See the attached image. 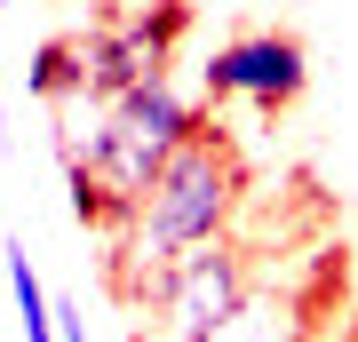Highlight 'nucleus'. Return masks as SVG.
<instances>
[{"instance_id":"nucleus-1","label":"nucleus","mask_w":358,"mask_h":342,"mask_svg":"<svg viewBox=\"0 0 358 342\" xmlns=\"http://www.w3.org/2000/svg\"><path fill=\"white\" fill-rule=\"evenodd\" d=\"M239 207H247V167L239 152H231V136H192L176 159L152 176V191L120 215L112 231V279L120 294H136L159 279V271H176L183 255H199V247H223L231 239V223H239Z\"/></svg>"},{"instance_id":"nucleus-2","label":"nucleus","mask_w":358,"mask_h":342,"mask_svg":"<svg viewBox=\"0 0 358 342\" xmlns=\"http://www.w3.org/2000/svg\"><path fill=\"white\" fill-rule=\"evenodd\" d=\"M192 136H207V96H192L176 72H159V80H143V88H128L103 112V152H96V191H103V207H112V231L120 215L152 191V176L167 159L183 152ZM103 231V239H112Z\"/></svg>"},{"instance_id":"nucleus-3","label":"nucleus","mask_w":358,"mask_h":342,"mask_svg":"<svg viewBox=\"0 0 358 342\" xmlns=\"http://www.w3.org/2000/svg\"><path fill=\"white\" fill-rule=\"evenodd\" d=\"M247 287H255L247 247L223 239V247L183 255L176 271H159V279L136 294V342H207L231 311L247 303Z\"/></svg>"},{"instance_id":"nucleus-4","label":"nucleus","mask_w":358,"mask_h":342,"mask_svg":"<svg viewBox=\"0 0 358 342\" xmlns=\"http://www.w3.org/2000/svg\"><path fill=\"white\" fill-rule=\"evenodd\" d=\"M183 24H192V8L183 0H152V8H120L103 16L96 32H80V88L120 104L128 88H143V80L176 72V40Z\"/></svg>"},{"instance_id":"nucleus-5","label":"nucleus","mask_w":358,"mask_h":342,"mask_svg":"<svg viewBox=\"0 0 358 342\" xmlns=\"http://www.w3.org/2000/svg\"><path fill=\"white\" fill-rule=\"evenodd\" d=\"M310 88V48L294 32H239L199 56V96L207 104H247V112H287Z\"/></svg>"},{"instance_id":"nucleus-6","label":"nucleus","mask_w":358,"mask_h":342,"mask_svg":"<svg viewBox=\"0 0 358 342\" xmlns=\"http://www.w3.org/2000/svg\"><path fill=\"white\" fill-rule=\"evenodd\" d=\"M207 342H310V294L255 279V287H247V303L231 311Z\"/></svg>"},{"instance_id":"nucleus-7","label":"nucleus","mask_w":358,"mask_h":342,"mask_svg":"<svg viewBox=\"0 0 358 342\" xmlns=\"http://www.w3.org/2000/svg\"><path fill=\"white\" fill-rule=\"evenodd\" d=\"M24 88H32L40 104L72 96V88H80V40H40V56L24 64Z\"/></svg>"},{"instance_id":"nucleus-8","label":"nucleus","mask_w":358,"mask_h":342,"mask_svg":"<svg viewBox=\"0 0 358 342\" xmlns=\"http://www.w3.org/2000/svg\"><path fill=\"white\" fill-rule=\"evenodd\" d=\"M56 342H88V311L80 303H56Z\"/></svg>"},{"instance_id":"nucleus-9","label":"nucleus","mask_w":358,"mask_h":342,"mask_svg":"<svg viewBox=\"0 0 358 342\" xmlns=\"http://www.w3.org/2000/svg\"><path fill=\"white\" fill-rule=\"evenodd\" d=\"M8 143H16V136H8V104H0V152H8Z\"/></svg>"},{"instance_id":"nucleus-10","label":"nucleus","mask_w":358,"mask_h":342,"mask_svg":"<svg viewBox=\"0 0 358 342\" xmlns=\"http://www.w3.org/2000/svg\"><path fill=\"white\" fill-rule=\"evenodd\" d=\"M0 8H16V0H0Z\"/></svg>"}]
</instances>
